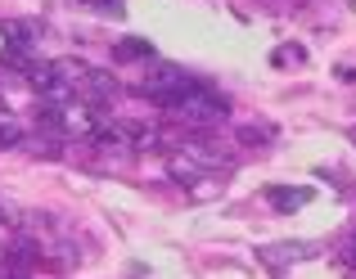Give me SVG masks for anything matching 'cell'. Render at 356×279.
<instances>
[{
	"label": "cell",
	"mask_w": 356,
	"mask_h": 279,
	"mask_svg": "<svg viewBox=\"0 0 356 279\" xmlns=\"http://www.w3.org/2000/svg\"><path fill=\"white\" fill-rule=\"evenodd\" d=\"M41 122L54 126V131H63V135L95 140V131L104 126V117H99V104H81V99H72V104H45L41 99Z\"/></svg>",
	"instance_id": "obj_1"
},
{
	"label": "cell",
	"mask_w": 356,
	"mask_h": 279,
	"mask_svg": "<svg viewBox=\"0 0 356 279\" xmlns=\"http://www.w3.org/2000/svg\"><path fill=\"white\" fill-rule=\"evenodd\" d=\"M163 108H172L176 117H185V122H194V126H212V122H221V117L230 113V104L217 95V90H208L203 81H194L190 90H181L176 99H167Z\"/></svg>",
	"instance_id": "obj_2"
},
{
	"label": "cell",
	"mask_w": 356,
	"mask_h": 279,
	"mask_svg": "<svg viewBox=\"0 0 356 279\" xmlns=\"http://www.w3.org/2000/svg\"><path fill=\"white\" fill-rule=\"evenodd\" d=\"M59 72L68 77V86L77 90V99H81V95H90V104H95V99H104V95H118V77H108V72L90 68V63H72V59H63V63H59Z\"/></svg>",
	"instance_id": "obj_3"
},
{
	"label": "cell",
	"mask_w": 356,
	"mask_h": 279,
	"mask_svg": "<svg viewBox=\"0 0 356 279\" xmlns=\"http://www.w3.org/2000/svg\"><path fill=\"white\" fill-rule=\"evenodd\" d=\"M27 81H32V90L45 99V104H72V99H77V90L68 86V77L59 72V63H32V68H27Z\"/></svg>",
	"instance_id": "obj_4"
},
{
	"label": "cell",
	"mask_w": 356,
	"mask_h": 279,
	"mask_svg": "<svg viewBox=\"0 0 356 279\" xmlns=\"http://www.w3.org/2000/svg\"><path fill=\"white\" fill-rule=\"evenodd\" d=\"M194 77H185V68H176V63H154V68L145 72V95H154L158 104H167V99H176L181 90H190Z\"/></svg>",
	"instance_id": "obj_5"
},
{
	"label": "cell",
	"mask_w": 356,
	"mask_h": 279,
	"mask_svg": "<svg viewBox=\"0 0 356 279\" xmlns=\"http://www.w3.org/2000/svg\"><path fill=\"white\" fill-rule=\"evenodd\" d=\"M167 171H172L181 185H194L199 176H208V162H203L199 153H185V158H181V153H172V158H167Z\"/></svg>",
	"instance_id": "obj_6"
},
{
	"label": "cell",
	"mask_w": 356,
	"mask_h": 279,
	"mask_svg": "<svg viewBox=\"0 0 356 279\" xmlns=\"http://www.w3.org/2000/svg\"><path fill=\"white\" fill-rule=\"evenodd\" d=\"M307 257H316V248H312V244H275V248H261V262H270V266L307 262Z\"/></svg>",
	"instance_id": "obj_7"
},
{
	"label": "cell",
	"mask_w": 356,
	"mask_h": 279,
	"mask_svg": "<svg viewBox=\"0 0 356 279\" xmlns=\"http://www.w3.org/2000/svg\"><path fill=\"white\" fill-rule=\"evenodd\" d=\"M270 208L275 212H293V208H307L312 203V189H289V185H275V189H266Z\"/></svg>",
	"instance_id": "obj_8"
},
{
	"label": "cell",
	"mask_w": 356,
	"mask_h": 279,
	"mask_svg": "<svg viewBox=\"0 0 356 279\" xmlns=\"http://www.w3.org/2000/svg\"><path fill=\"white\" fill-rule=\"evenodd\" d=\"M302 59H307L302 45H280V50L270 54V63H302Z\"/></svg>",
	"instance_id": "obj_9"
},
{
	"label": "cell",
	"mask_w": 356,
	"mask_h": 279,
	"mask_svg": "<svg viewBox=\"0 0 356 279\" xmlns=\"http://www.w3.org/2000/svg\"><path fill=\"white\" fill-rule=\"evenodd\" d=\"M23 144V131L14 122H0V149H18Z\"/></svg>",
	"instance_id": "obj_10"
},
{
	"label": "cell",
	"mask_w": 356,
	"mask_h": 279,
	"mask_svg": "<svg viewBox=\"0 0 356 279\" xmlns=\"http://www.w3.org/2000/svg\"><path fill=\"white\" fill-rule=\"evenodd\" d=\"M118 54H127V59H149L154 50H149L145 41H122V45H118Z\"/></svg>",
	"instance_id": "obj_11"
},
{
	"label": "cell",
	"mask_w": 356,
	"mask_h": 279,
	"mask_svg": "<svg viewBox=\"0 0 356 279\" xmlns=\"http://www.w3.org/2000/svg\"><path fill=\"white\" fill-rule=\"evenodd\" d=\"M339 257H343V262H348L352 271H356V230H352V235H348V239L339 244Z\"/></svg>",
	"instance_id": "obj_12"
},
{
	"label": "cell",
	"mask_w": 356,
	"mask_h": 279,
	"mask_svg": "<svg viewBox=\"0 0 356 279\" xmlns=\"http://www.w3.org/2000/svg\"><path fill=\"white\" fill-rule=\"evenodd\" d=\"M261 135H266V131H257V126H239V140H243V144H266Z\"/></svg>",
	"instance_id": "obj_13"
},
{
	"label": "cell",
	"mask_w": 356,
	"mask_h": 279,
	"mask_svg": "<svg viewBox=\"0 0 356 279\" xmlns=\"http://www.w3.org/2000/svg\"><path fill=\"white\" fill-rule=\"evenodd\" d=\"M95 5L104 9V14H122V9H127V5H122V0H95Z\"/></svg>",
	"instance_id": "obj_14"
},
{
	"label": "cell",
	"mask_w": 356,
	"mask_h": 279,
	"mask_svg": "<svg viewBox=\"0 0 356 279\" xmlns=\"http://www.w3.org/2000/svg\"><path fill=\"white\" fill-rule=\"evenodd\" d=\"M0 221H14V217H9V208H5V203H0Z\"/></svg>",
	"instance_id": "obj_15"
},
{
	"label": "cell",
	"mask_w": 356,
	"mask_h": 279,
	"mask_svg": "<svg viewBox=\"0 0 356 279\" xmlns=\"http://www.w3.org/2000/svg\"><path fill=\"white\" fill-rule=\"evenodd\" d=\"M0 279H32V275H0Z\"/></svg>",
	"instance_id": "obj_16"
},
{
	"label": "cell",
	"mask_w": 356,
	"mask_h": 279,
	"mask_svg": "<svg viewBox=\"0 0 356 279\" xmlns=\"http://www.w3.org/2000/svg\"><path fill=\"white\" fill-rule=\"evenodd\" d=\"M0 104H5V99H0Z\"/></svg>",
	"instance_id": "obj_17"
}]
</instances>
